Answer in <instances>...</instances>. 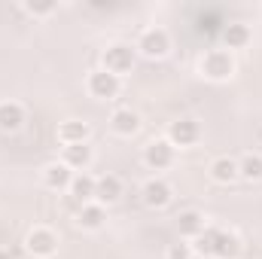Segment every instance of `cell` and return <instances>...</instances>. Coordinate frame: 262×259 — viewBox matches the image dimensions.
I'll return each mask as SVG.
<instances>
[{"mask_svg": "<svg viewBox=\"0 0 262 259\" xmlns=\"http://www.w3.org/2000/svg\"><path fill=\"white\" fill-rule=\"evenodd\" d=\"M55 137H58V143H61V146L89 143V137H92V128H89V122H82V119H64V122H58V128H55Z\"/></svg>", "mask_w": 262, "mask_h": 259, "instance_id": "10", "label": "cell"}, {"mask_svg": "<svg viewBox=\"0 0 262 259\" xmlns=\"http://www.w3.org/2000/svg\"><path fill=\"white\" fill-rule=\"evenodd\" d=\"M21 9L34 18H43V15H52L58 9V3H21Z\"/></svg>", "mask_w": 262, "mask_h": 259, "instance_id": "23", "label": "cell"}, {"mask_svg": "<svg viewBox=\"0 0 262 259\" xmlns=\"http://www.w3.org/2000/svg\"><path fill=\"white\" fill-rule=\"evenodd\" d=\"M207 174H210V180L220 183V186H229V183L241 180V177H238V159H232V156H216V159L210 162Z\"/></svg>", "mask_w": 262, "mask_h": 259, "instance_id": "13", "label": "cell"}, {"mask_svg": "<svg viewBox=\"0 0 262 259\" xmlns=\"http://www.w3.org/2000/svg\"><path fill=\"white\" fill-rule=\"evenodd\" d=\"M140 198H143V204H146V207L162 210V207H168V204H171L174 189H171V183H168L165 177H149V180L140 186Z\"/></svg>", "mask_w": 262, "mask_h": 259, "instance_id": "8", "label": "cell"}, {"mask_svg": "<svg viewBox=\"0 0 262 259\" xmlns=\"http://www.w3.org/2000/svg\"><path fill=\"white\" fill-rule=\"evenodd\" d=\"M25 125V107L18 101H0V131L12 134Z\"/></svg>", "mask_w": 262, "mask_h": 259, "instance_id": "20", "label": "cell"}, {"mask_svg": "<svg viewBox=\"0 0 262 259\" xmlns=\"http://www.w3.org/2000/svg\"><path fill=\"white\" fill-rule=\"evenodd\" d=\"M85 89H89V95L95 101H113L119 95V89H122V79L113 76V73H107L104 67H95L85 76Z\"/></svg>", "mask_w": 262, "mask_h": 259, "instance_id": "4", "label": "cell"}, {"mask_svg": "<svg viewBox=\"0 0 262 259\" xmlns=\"http://www.w3.org/2000/svg\"><path fill=\"white\" fill-rule=\"evenodd\" d=\"M104 223H107V207H101L98 201H89L76 210V226L85 232H98Z\"/></svg>", "mask_w": 262, "mask_h": 259, "instance_id": "16", "label": "cell"}, {"mask_svg": "<svg viewBox=\"0 0 262 259\" xmlns=\"http://www.w3.org/2000/svg\"><path fill=\"white\" fill-rule=\"evenodd\" d=\"M195 256V250H192V244L189 241H174V244H168V250H165V259H192Z\"/></svg>", "mask_w": 262, "mask_h": 259, "instance_id": "22", "label": "cell"}, {"mask_svg": "<svg viewBox=\"0 0 262 259\" xmlns=\"http://www.w3.org/2000/svg\"><path fill=\"white\" fill-rule=\"evenodd\" d=\"M238 177L241 180H250V183L262 180V156L259 153H244L238 159Z\"/></svg>", "mask_w": 262, "mask_h": 259, "instance_id": "21", "label": "cell"}, {"mask_svg": "<svg viewBox=\"0 0 262 259\" xmlns=\"http://www.w3.org/2000/svg\"><path fill=\"white\" fill-rule=\"evenodd\" d=\"M241 250H244V244H241V238L232 232V229H216V235H213V247H210V259H238L241 256Z\"/></svg>", "mask_w": 262, "mask_h": 259, "instance_id": "9", "label": "cell"}, {"mask_svg": "<svg viewBox=\"0 0 262 259\" xmlns=\"http://www.w3.org/2000/svg\"><path fill=\"white\" fill-rule=\"evenodd\" d=\"M198 137H201V125H198V119H192V116H180V119H174L168 125V143L174 149L195 146Z\"/></svg>", "mask_w": 262, "mask_h": 259, "instance_id": "7", "label": "cell"}, {"mask_svg": "<svg viewBox=\"0 0 262 259\" xmlns=\"http://www.w3.org/2000/svg\"><path fill=\"white\" fill-rule=\"evenodd\" d=\"M92 159H95V153H92V146H89V143L61 146V162H64V165L70 168V171H73V174H79V171H89Z\"/></svg>", "mask_w": 262, "mask_h": 259, "instance_id": "14", "label": "cell"}, {"mask_svg": "<svg viewBox=\"0 0 262 259\" xmlns=\"http://www.w3.org/2000/svg\"><path fill=\"white\" fill-rule=\"evenodd\" d=\"M134 61H137V49L131 43H110L104 52H101V67L113 76H125L134 70Z\"/></svg>", "mask_w": 262, "mask_h": 259, "instance_id": "2", "label": "cell"}, {"mask_svg": "<svg viewBox=\"0 0 262 259\" xmlns=\"http://www.w3.org/2000/svg\"><path fill=\"white\" fill-rule=\"evenodd\" d=\"M204 226H207V223H204V213H201V210H192V207H189V210H180V213H177V232H180L183 241L198 238V235L204 232Z\"/></svg>", "mask_w": 262, "mask_h": 259, "instance_id": "17", "label": "cell"}, {"mask_svg": "<svg viewBox=\"0 0 262 259\" xmlns=\"http://www.w3.org/2000/svg\"><path fill=\"white\" fill-rule=\"evenodd\" d=\"M250 40H253V31H250V25H244V21H232V25L223 28V43H226L229 52H232V49H247Z\"/></svg>", "mask_w": 262, "mask_h": 259, "instance_id": "19", "label": "cell"}, {"mask_svg": "<svg viewBox=\"0 0 262 259\" xmlns=\"http://www.w3.org/2000/svg\"><path fill=\"white\" fill-rule=\"evenodd\" d=\"M110 131L119 134V137H131L140 131V116L131 110V107H119L110 113Z\"/></svg>", "mask_w": 262, "mask_h": 259, "instance_id": "15", "label": "cell"}, {"mask_svg": "<svg viewBox=\"0 0 262 259\" xmlns=\"http://www.w3.org/2000/svg\"><path fill=\"white\" fill-rule=\"evenodd\" d=\"M0 259H12V253H9L6 247H0Z\"/></svg>", "mask_w": 262, "mask_h": 259, "instance_id": "24", "label": "cell"}, {"mask_svg": "<svg viewBox=\"0 0 262 259\" xmlns=\"http://www.w3.org/2000/svg\"><path fill=\"white\" fill-rule=\"evenodd\" d=\"M122 198V180L116 177V174H101L98 180H95V201L101 204V207H110V204H116Z\"/></svg>", "mask_w": 262, "mask_h": 259, "instance_id": "11", "label": "cell"}, {"mask_svg": "<svg viewBox=\"0 0 262 259\" xmlns=\"http://www.w3.org/2000/svg\"><path fill=\"white\" fill-rule=\"evenodd\" d=\"M25 250L37 259H49L58 253V235L46 226H34L25 238Z\"/></svg>", "mask_w": 262, "mask_h": 259, "instance_id": "5", "label": "cell"}, {"mask_svg": "<svg viewBox=\"0 0 262 259\" xmlns=\"http://www.w3.org/2000/svg\"><path fill=\"white\" fill-rule=\"evenodd\" d=\"M177 159V149L168 143V137H159V140H149L143 146V165L149 171H168Z\"/></svg>", "mask_w": 262, "mask_h": 259, "instance_id": "6", "label": "cell"}, {"mask_svg": "<svg viewBox=\"0 0 262 259\" xmlns=\"http://www.w3.org/2000/svg\"><path fill=\"white\" fill-rule=\"evenodd\" d=\"M134 49H137L143 58H165V55L171 52V34H168L165 28H159V25L143 28L140 37H137V43H134Z\"/></svg>", "mask_w": 262, "mask_h": 259, "instance_id": "3", "label": "cell"}, {"mask_svg": "<svg viewBox=\"0 0 262 259\" xmlns=\"http://www.w3.org/2000/svg\"><path fill=\"white\" fill-rule=\"evenodd\" d=\"M70 180H73V171L67 168L64 162H49V165L43 168V186H46V189L61 192V189L70 186Z\"/></svg>", "mask_w": 262, "mask_h": 259, "instance_id": "18", "label": "cell"}, {"mask_svg": "<svg viewBox=\"0 0 262 259\" xmlns=\"http://www.w3.org/2000/svg\"><path fill=\"white\" fill-rule=\"evenodd\" d=\"M198 73L210 82H226L235 76V58L232 52L223 46V49H204V55L198 58Z\"/></svg>", "mask_w": 262, "mask_h": 259, "instance_id": "1", "label": "cell"}, {"mask_svg": "<svg viewBox=\"0 0 262 259\" xmlns=\"http://www.w3.org/2000/svg\"><path fill=\"white\" fill-rule=\"evenodd\" d=\"M95 180L98 177H92L89 171H79V174H73V180H70V186H67V195H70V201L73 204H89V201H95Z\"/></svg>", "mask_w": 262, "mask_h": 259, "instance_id": "12", "label": "cell"}]
</instances>
